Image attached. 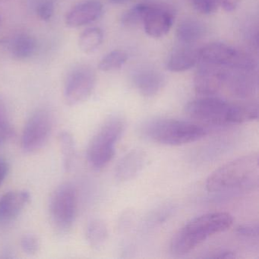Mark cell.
Wrapping results in <instances>:
<instances>
[{"label":"cell","instance_id":"cell-1","mask_svg":"<svg viewBox=\"0 0 259 259\" xmlns=\"http://www.w3.org/2000/svg\"><path fill=\"white\" fill-rule=\"evenodd\" d=\"M185 112L189 117L202 123L222 125L255 120L258 117V106L254 103L230 104L210 96L188 103Z\"/></svg>","mask_w":259,"mask_h":259},{"label":"cell","instance_id":"cell-2","mask_svg":"<svg viewBox=\"0 0 259 259\" xmlns=\"http://www.w3.org/2000/svg\"><path fill=\"white\" fill-rule=\"evenodd\" d=\"M233 224V217L227 212H212L196 217L174 235L169 250L174 255H185L210 236L228 230Z\"/></svg>","mask_w":259,"mask_h":259},{"label":"cell","instance_id":"cell-3","mask_svg":"<svg viewBox=\"0 0 259 259\" xmlns=\"http://www.w3.org/2000/svg\"><path fill=\"white\" fill-rule=\"evenodd\" d=\"M259 157L257 153L238 157L213 171L206 181L209 192L246 190L258 186Z\"/></svg>","mask_w":259,"mask_h":259},{"label":"cell","instance_id":"cell-4","mask_svg":"<svg viewBox=\"0 0 259 259\" xmlns=\"http://www.w3.org/2000/svg\"><path fill=\"white\" fill-rule=\"evenodd\" d=\"M142 137L154 143L180 146L205 137L207 130L200 124L170 118H154L141 125Z\"/></svg>","mask_w":259,"mask_h":259},{"label":"cell","instance_id":"cell-5","mask_svg":"<svg viewBox=\"0 0 259 259\" xmlns=\"http://www.w3.org/2000/svg\"><path fill=\"white\" fill-rule=\"evenodd\" d=\"M124 130L125 121L119 116L108 118L98 128L87 148L88 161L92 168L100 170L111 161Z\"/></svg>","mask_w":259,"mask_h":259},{"label":"cell","instance_id":"cell-6","mask_svg":"<svg viewBox=\"0 0 259 259\" xmlns=\"http://www.w3.org/2000/svg\"><path fill=\"white\" fill-rule=\"evenodd\" d=\"M50 216L54 227L60 233L72 228L77 212V195L70 183H64L56 188L50 199Z\"/></svg>","mask_w":259,"mask_h":259},{"label":"cell","instance_id":"cell-7","mask_svg":"<svg viewBox=\"0 0 259 259\" xmlns=\"http://www.w3.org/2000/svg\"><path fill=\"white\" fill-rule=\"evenodd\" d=\"M198 61L226 69L254 70L256 63L251 56L230 45L213 43L198 51Z\"/></svg>","mask_w":259,"mask_h":259},{"label":"cell","instance_id":"cell-8","mask_svg":"<svg viewBox=\"0 0 259 259\" xmlns=\"http://www.w3.org/2000/svg\"><path fill=\"white\" fill-rule=\"evenodd\" d=\"M53 117L48 110H36L28 118L22 132L21 145L27 153H33L43 148L53 131Z\"/></svg>","mask_w":259,"mask_h":259},{"label":"cell","instance_id":"cell-9","mask_svg":"<svg viewBox=\"0 0 259 259\" xmlns=\"http://www.w3.org/2000/svg\"><path fill=\"white\" fill-rule=\"evenodd\" d=\"M95 75L91 68L78 66L68 75L64 86V99L69 106H75L87 101L95 86Z\"/></svg>","mask_w":259,"mask_h":259},{"label":"cell","instance_id":"cell-10","mask_svg":"<svg viewBox=\"0 0 259 259\" xmlns=\"http://www.w3.org/2000/svg\"><path fill=\"white\" fill-rule=\"evenodd\" d=\"M226 69L201 63L194 78V88L198 95L213 96L225 85Z\"/></svg>","mask_w":259,"mask_h":259},{"label":"cell","instance_id":"cell-11","mask_svg":"<svg viewBox=\"0 0 259 259\" xmlns=\"http://www.w3.org/2000/svg\"><path fill=\"white\" fill-rule=\"evenodd\" d=\"M225 84L233 96L245 99L255 94L257 89V76L254 70L226 69Z\"/></svg>","mask_w":259,"mask_h":259},{"label":"cell","instance_id":"cell-12","mask_svg":"<svg viewBox=\"0 0 259 259\" xmlns=\"http://www.w3.org/2000/svg\"><path fill=\"white\" fill-rule=\"evenodd\" d=\"M174 23L172 13L163 7L147 5L142 25L150 37L160 38L169 32Z\"/></svg>","mask_w":259,"mask_h":259},{"label":"cell","instance_id":"cell-13","mask_svg":"<svg viewBox=\"0 0 259 259\" xmlns=\"http://www.w3.org/2000/svg\"><path fill=\"white\" fill-rule=\"evenodd\" d=\"M31 200L28 191L13 190L0 197V224L14 221Z\"/></svg>","mask_w":259,"mask_h":259},{"label":"cell","instance_id":"cell-14","mask_svg":"<svg viewBox=\"0 0 259 259\" xmlns=\"http://www.w3.org/2000/svg\"><path fill=\"white\" fill-rule=\"evenodd\" d=\"M103 4L99 0H85L73 7L66 16L69 28H79L96 21L102 14Z\"/></svg>","mask_w":259,"mask_h":259},{"label":"cell","instance_id":"cell-15","mask_svg":"<svg viewBox=\"0 0 259 259\" xmlns=\"http://www.w3.org/2000/svg\"><path fill=\"white\" fill-rule=\"evenodd\" d=\"M148 160L143 150L133 149L127 153L116 165L115 177L120 183L134 179L145 167Z\"/></svg>","mask_w":259,"mask_h":259},{"label":"cell","instance_id":"cell-16","mask_svg":"<svg viewBox=\"0 0 259 259\" xmlns=\"http://www.w3.org/2000/svg\"><path fill=\"white\" fill-rule=\"evenodd\" d=\"M133 84L142 96L151 98L161 91L165 81L160 72L151 69H144L133 75Z\"/></svg>","mask_w":259,"mask_h":259},{"label":"cell","instance_id":"cell-17","mask_svg":"<svg viewBox=\"0 0 259 259\" xmlns=\"http://www.w3.org/2000/svg\"><path fill=\"white\" fill-rule=\"evenodd\" d=\"M6 46L13 58L26 60L35 53L37 41L31 34L19 33L10 37L6 42Z\"/></svg>","mask_w":259,"mask_h":259},{"label":"cell","instance_id":"cell-18","mask_svg":"<svg viewBox=\"0 0 259 259\" xmlns=\"http://www.w3.org/2000/svg\"><path fill=\"white\" fill-rule=\"evenodd\" d=\"M198 62V51L189 48H180L171 54L166 62V68L172 72L189 70Z\"/></svg>","mask_w":259,"mask_h":259},{"label":"cell","instance_id":"cell-19","mask_svg":"<svg viewBox=\"0 0 259 259\" xmlns=\"http://www.w3.org/2000/svg\"><path fill=\"white\" fill-rule=\"evenodd\" d=\"M205 33L204 24L194 19L183 20L177 30L178 40L185 45H191L201 40Z\"/></svg>","mask_w":259,"mask_h":259},{"label":"cell","instance_id":"cell-20","mask_svg":"<svg viewBox=\"0 0 259 259\" xmlns=\"http://www.w3.org/2000/svg\"><path fill=\"white\" fill-rule=\"evenodd\" d=\"M86 239L89 245L95 249H100L104 246L108 238L107 225L102 220L98 218L89 221L86 227Z\"/></svg>","mask_w":259,"mask_h":259},{"label":"cell","instance_id":"cell-21","mask_svg":"<svg viewBox=\"0 0 259 259\" xmlns=\"http://www.w3.org/2000/svg\"><path fill=\"white\" fill-rule=\"evenodd\" d=\"M59 145L63 156V166L66 171L72 169L76 155L75 139L68 131L60 132L58 136Z\"/></svg>","mask_w":259,"mask_h":259},{"label":"cell","instance_id":"cell-22","mask_svg":"<svg viewBox=\"0 0 259 259\" xmlns=\"http://www.w3.org/2000/svg\"><path fill=\"white\" fill-rule=\"evenodd\" d=\"M104 40V34L99 28H89L78 38V47L82 52L91 54L96 51Z\"/></svg>","mask_w":259,"mask_h":259},{"label":"cell","instance_id":"cell-23","mask_svg":"<svg viewBox=\"0 0 259 259\" xmlns=\"http://www.w3.org/2000/svg\"><path fill=\"white\" fill-rule=\"evenodd\" d=\"M128 60V55L123 51H113L107 54L98 64V69L103 72H111L120 69Z\"/></svg>","mask_w":259,"mask_h":259},{"label":"cell","instance_id":"cell-24","mask_svg":"<svg viewBox=\"0 0 259 259\" xmlns=\"http://www.w3.org/2000/svg\"><path fill=\"white\" fill-rule=\"evenodd\" d=\"M13 135L8 110L5 103L0 99V147L5 145Z\"/></svg>","mask_w":259,"mask_h":259},{"label":"cell","instance_id":"cell-25","mask_svg":"<svg viewBox=\"0 0 259 259\" xmlns=\"http://www.w3.org/2000/svg\"><path fill=\"white\" fill-rule=\"evenodd\" d=\"M148 4H140L132 7L122 15L121 22L125 26H134L142 24L144 15Z\"/></svg>","mask_w":259,"mask_h":259},{"label":"cell","instance_id":"cell-26","mask_svg":"<svg viewBox=\"0 0 259 259\" xmlns=\"http://www.w3.org/2000/svg\"><path fill=\"white\" fill-rule=\"evenodd\" d=\"M195 10L204 15L211 14L221 7V0H190Z\"/></svg>","mask_w":259,"mask_h":259},{"label":"cell","instance_id":"cell-27","mask_svg":"<svg viewBox=\"0 0 259 259\" xmlns=\"http://www.w3.org/2000/svg\"><path fill=\"white\" fill-rule=\"evenodd\" d=\"M236 233L244 239H257L259 235V226L257 223H247L239 225L236 228Z\"/></svg>","mask_w":259,"mask_h":259},{"label":"cell","instance_id":"cell-28","mask_svg":"<svg viewBox=\"0 0 259 259\" xmlns=\"http://www.w3.org/2000/svg\"><path fill=\"white\" fill-rule=\"evenodd\" d=\"M21 247L27 254H34L38 251L40 243L38 238L34 234H26L21 239Z\"/></svg>","mask_w":259,"mask_h":259},{"label":"cell","instance_id":"cell-29","mask_svg":"<svg viewBox=\"0 0 259 259\" xmlns=\"http://www.w3.org/2000/svg\"><path fill=\"white\" fill-rule=\"evenodd\" d=\"M54 13V3L52 0H43L37 5V14L41 20H51Z\"/></svg>","mask_w":259,"mask_h":259},{"label":"cell","instance_id":"cell-30","mask_svg":"<svg viewBox=\"0 0 259 259\" xmlns=\"http://www.w3.org/2000/svg\"><path fill=\"white\" fill-rule=\"evenodd\" d=\"M9 164L5 159L0 157V186L3 184L8 175Z\"/></svg>","mask_w":259,"mask_h":259},{"label":"cell","instance_id":"cell-31","mask_svg":"<svg viewBox=\"0 0 259 259\" xmlns=\"http://www.w3.org/2000/svg\"><path fill=\"white\" fill-rule=\"evenodd\" d=\"M239 4V0H221V7L225 11L233 12Z\"/></svg>","mask_w":259,"mask_h":259},{"label":"cell","instance_id":"cell-32","mask_svg":"<svg viewBox=\"0 0 259 259\" xmlns=\"http://www.w3.org/2000/svg\"><path fill=\"white\" fill-rule=\"evenodd\" d=\"M213 255L209 256L208 257H212V258L231 259L235 258L236 257L234 253L230 251H217L216 253H213Z\"/></svg>","mask_w":259,"mask_h":259},{"label":"cell","instance_id":"cell-33","mask_svg":"<svg viewBox=\"0 0 259 259\" xmlns=\"http://www.w3.org/2000/svg\"><path fill=\"white\" fill-rule=\"evenodd\" d=\"M128 0H110V2L113 4H125Z\"/></svg>","mask_w":259,"mask_h":259},{"label":"cell","instance_id":"cell-34","mask_svg":"<svg viewBox=\"0 0 259 259\" xmlns=\"http://www.w3.org/2000/svg\"><path fill=\"white\" fill-rule=\"evenodd\" d=\"M1 21H2V17L0 16V24H1Z\"/></svg>","mask_w":259,"mask_h":259}]
</instances>
